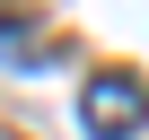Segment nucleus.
Listing matches in <instances>:
<instances>
[{"label": "nucleus", "mask_w": 149, "mask_h": 140, "mask_svg": "<svg viewBox=\"0 0 149 140\" xmlns=\"http://www.w3.org/2000/svg\"><path fill=\"white\" fill-rule=\"evenodd\" d=\"M79 123L97 140H140L149 131V79H132V70H97L88 96H79Z\"/></svg>", "instance_id": "f257e3e1"}]
</instances>
